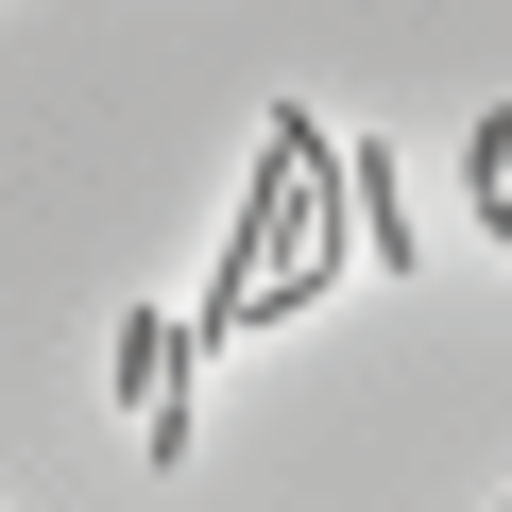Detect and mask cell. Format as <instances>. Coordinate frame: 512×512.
<instances>
[{
	"label": "cell",
	"instance_id": "obj_1",
	"mask_svg": "<svg viewBox=\"0 0 512 512\" xmlns=\"http://www.w3.org/2000/svg\"><path fill=\"white\" fill-rule=\"evenodd\" d=\"M103 376H120V410H154V393H171V376H188V325H154V308H137V325H120V359H103Z\"/></svg>",
	"mask_w": 512,
	"mask_h": 512
}]
</instances>
